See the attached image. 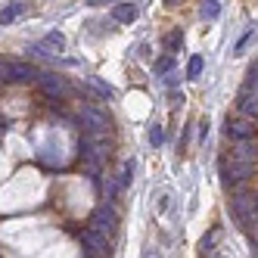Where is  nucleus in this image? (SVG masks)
Here are the masks:
<instances>
[{
    "mask_svg": "<svg viewBox=\"0 0 258 258\" xmlns=\"http://www.w3.org/2000/svg\"><path fill=\"white\" fill-rule=\"evenodd\" d=\"M112 19L115 22H134L137 19V7L134 4H115L112 7Z\"/></svg>",
    "mask_w": 258,
    "mask_h": 258,
    "instance_id": "11",
    "label": "nucleus"
},
{
    "mask_svg": "<svg viewBox=\"0 0 258 258\" xmlns=\"http://www.w3.org/2000/svg\"><path fill=\"white\" fill-rule=\"evenodd\" d=\"M78 118H81V127H84L87 134H103L106 127H109L106 112H100V109H94V106H81Z\"/></svg>",
    "mask_w": 258,
    "mask_h": 258,
    "instance_id": "3",
    "label": "nucleus"
},
{
    "mask_svg": "<svg viewBox=\"0 0 258 258\" xmlns=\"http://www.w3.org/2000/svg\"><path fill=\"white\" fill-rule=\"evenodd\" d=\"M236 106H239V112L243 115H258V94H255V87L243 84V90H239V97H236Z\"/></svg>",
    "mask_w": 258,
    "mask_h": 258,
    "instance_id": "10",
    "label": "nucleus"
},
{
    "mask_svg": "<svg viewBox=\"0 0 258 258\" xmlns=\"http://www.w3.org/2000/svg\"><path fill=\"white\" fill-rule=\"evenodd\" d=\"M78 239H81L84 255H90V258H97V255H109V243H106V236H103L100 230L87 227V230H81V233H78Z\"/></svg>",
    "mask_w": 258,
    "mask_h": 258,
    "instance_id": "2",
    "label": "nucleus"
},
{
    "mask_svg": "<svg viewBox=\"0 0 258 258\" xmlns=\"http://www.w3.org/2000/svg\"><path fill=\"white\" fill-rule=\"evenodd\" d=\"M233 159H246V162H255V156H258V150L249 143V140H236V150L230 153Z\"/></svg>",
    "mask_w": 258,
    "mask_h": 258,
    "instance_id": "12",
    "label": "nucleus"
},
{
    "mask_svg": "<svg viewBox=\"0 0 258 258\" xmlns=\"http://www.w3.org/2000/svg\"><path fill=\"white\" fill-rule=\"evenodd\" d=\"M162 140H165V131H162L159 124H153V127H150V143H153V146H162Z\"/></svg>",
    "mask_w": 258,
    "mask_h": 258,
    "instance_id": "19",
    "label": "nucleus"
},
{
    "mask_svg": "<svg viewBox=\"0 0 258 258\" xmlns=\"http://www.w3.org/2000/svg\"><path fill=\"white\" fill-rule=\"evenodd\" d=\"M255 34H258V25H252V28H249L246 34H243V38H239V41H236V47H233V53H243V50L249 47V41H255Z\"/></svg>",
    "mask_w": 258,
    "mask_h": 258,
    "instance_id": "14",
    "label": "nucleus"
},
{
    "mask_svg": "<svg viewBox=\"0 0 258 258\" xmlns=\"http://www.w3.org/2000/svg\"><path fill=\"white\" fill-rule=\"evenodd\" d=\"M0 75H4V81H38V69L28 66V62H4V69H0Z\"/></svg>",
    "mask_w": 258,
    "mask_h": 258,
    "instance_id": "4",
    "label": "nucleus"
},
{
    "mask_svg": "<svg viewBox=\"0 0 258 258\" xmlns=\"http://www.w3.org/2000/svg\"><path fill=\"white\" fill-rule=\"evenodd\" d=\"M180 44H183V34H180V31H174V34H168V38H165V47H168L171 53L180 50Z\"/></svg>",
    "mask_w": 258,
    "mask_h": 258,
    "instance_id": "17",
    "label": "nucleus"
},
{
    "mask_svg": "<svg viewBox=\"0 0 258 258\" xmlns=\"http://www.w3.org/2000/svg\"><path fill=\"white\" fill-rule=\"evenodd\" d=\"M38 84H41V90H44V94H47V97H53V100L69 94V84H66V78H59V75H50V72L38 78Z\"/></svg>",
    "mask_w": 258,
    "mask_h": 258,
    "instance_id": "9",
    "label": "nucleus"
},
{
    "mask_svg": "<svg viewBox=\"0 0 258 258\" xmlns=\"http://www.w3.org/2000/svg\"><path fill=\"white\" fill-rule=\"evenodd\" d=\"M131 174H134V162H124L121 177H118V183H121V187H127V183H131Z\"/></svg>",
    "mask_w": 258,
    "mask_h": 258,
    "instance_id": "18",
    "label": "nucleus"
},
{
    "mask_svg": "<svg viewBox=\"0 0 258 258\" xmlns=\"http://www.w3.org/2000/svg\"><path fill=\"white\" fill-rule=\"evenodd\" d=\"M224 134H227V140H252L255 124L249 121V115H243V118H236V121H227Z\"/></svg>",
    "mask_w": 258,
    "mask_h": 258,
    "instance_id": "8",
    "label": "nucleus"
},
{
    "mask_svg": "<svg viewBox=\"0 0 258 258\" xmlns=\"http://www.w3.org/2000/svg\"><path fill=\"white\" fill-rule=\"evenodd\" d=\"M252 249H255V255H258V243H252Z\"/></svg>",
    "mask_w": 258,
    "mask_h": 258,
    "instance_id": "23",
    "label": "nucleus"
},
{
    "mask_svg": "<svg viewBox=\"0 0 258 258\" xmlns=\"http://www.w3.org/2000/svg\"><path fill=\"white\" fill-rule=\"evenodd\" d=\"M19 13H22V4H10V7L4 10V16H0V22H4V25H10V22H13Z\"/></svg>",
    "mask_w": 258,
    "mask_h": 258,
    "instance_id": "15",
    "label": "nucleus"
},
{
    "mask_svg": "<svg viewBox=\"0 0 258 258\" xmlns=\"http://www.w3.org/2000/svg\"><path fill=\"white\" fill-rule=\"evenodd\" d=\"M215 239H218V233H209V236H206V239H202V243H199V249H202V252H209Z\"/></svg>",
    "mask_w": 258,
    "mask_h": 258,
    "instance_id": "21",
    "label": "nucleus"
},
{
    "mask_svg": "<svg viewBox=\"0 0 258 258\" xmlns=\"http://www.w3.org/2000/svg\"><path fill=\"white\" fill-rule=\"evenodd\" d=\"M252 165H255V162L233 159V156H230V165H224V183H227V187H233V183H243V180L252 174Z\"/></svg>",
    "mask_w": 258,
    "mask_h": 258,
    "instance_id": "6",
    "label": "nucleus"
},
{
    "mask_svg": "<svg viewBox=\"0 0 258 258\" xmlns=\"http://www.w3.org/2000/svg\"><path fill=\"white\" fill-rule=\"evenodd\" d=\"M218 13H221V4H218V0H206V4H202V10H199V16H202L206 22L218 19Z\"/></svg>",
    "mask_w": 258,
    "mask_h": 258,
    "instance_id": "13",
    "label": "nucleus"
},
{
    "mask_svg": "<svg viewBox=\"0 0 258 258\" xmlns=\"http://www.w3.org/2000/svg\"><path fill=\"white\" fill-rule=\"evenodd\" d=\"M202 75V56H193L187 62V78H199Z\"/></svg>",
    "mask_w": 258,
    "mask_h": 258,
    "instance_id": "16",
    "label": "nucleus"
},
{
    "mask_svg": "<svg viewBox=\"0 0 258 258\" xmlns=\"http://www.w3.org/2000/svg\"><path fill=\"white\" fill-rule=\"evenodd\" d=\"M62 47H66L62 31H50L44 41H38L31 47V53H34V56H56V53H62Z\"/></svg>",
    "mask_w": 258,
    "mask_h": 258,
    "instance_id": "7",
    "label": "nucleus"
},
{
    "mask_svg": "<svg viewBox=\"0 0 258 258\" xmlns=\"http://www.w3.org/2000/svg\"><path fill=\"white\" fill-rule=\"evenodd\" d=\"M252 202H255V215H258V193H255V196H252Z\"/></svg>",
    "mask_w": 258,
    "mask_h": 258,
    "instance_id": "22",
    "label": "nucleus"
},
{
    "mask_svg": "<svg viewBox=\"0 0 258 258\" xmlns=\"http://www.w3.org/2000/svg\"><path fill=\"white\" fill-rule=\"evenodd\" d=\"M78 150H81V156L87 159V171H90V174H97V165H100V159L106 156V146H103L100 134H87V137H81Z\"/></svg>",
    "mask_w": 258,
    "mask_h": 258,
    "instance_id": "1",
    "label": "nucleus"
},
{
    "mask_svg": "<svg viewBox=\"0 0 258 258\" xmlns=\"http://www.w3.org/2000/svg\"><path fill=\"white\" fill-rule=\"evenodd\" d=\"M90 227L100 230L103 236H109V233L118 227V218H115V212H112V206H109V202H106V206H100L94 215H90Z\"/></svg>",
    "mask_w": 258,
    "mask_h": 258,
    "instance_id": "5",
    "label": "nucleus"
},
{
    "mask_svg": "<svg viewBox=\"0 0 258 258\" xmlns=\"http://www.w3.org/2000/svg\"><path fill=\"white\" fill-rule=\"evenodd\" d=\"M174 66V56H171V53H168V56H162L159 62H156V72H168Z\"/></svg>",
    "mask_w": 258,
    "mask_h": 258,
    "instance_id": "20",
    "label": "nucleus"
}]
</instances>
